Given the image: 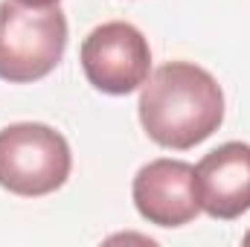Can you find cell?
<instances>
[{"label": "cell", "instance_id": "cell-1", "mask_svg": "<svg viewBox=\"0 0 250 247\" xmlns=\"http://www.w3.org/2000/svg\"><path fill=\"white\" fill-rule=\"evenodd\" d=\"M137 111L148 140L187 151L221 128L224 93L209 70L192 62H169L146 79Z\"/></svg>", "mask_w": 250, "mask_h": 247}, {"label": "cell", "instance_id": "cell-2", "mask_svg": "<svg viewBox=\"0 0 250 247\" xmlns=\"http://www.w3.org/2000/svg\"><path fill=\"white\" fill-rule=\"evenodd\" d=\"M67 47V18L59 6L0 3V79L29 84L50 76Z\"/></svg>", "mask_w": 250, "mask_h": 247}, {"label": "cell", "instance_id": "cell-3", "mask_svg": "<svg viewBox=\"0 0 250 247\" xmlns=\"http://www.w3.org/2000/svg\"><path fill=\"white\" fill-rule=\"evenodd\" d=\"M73 169L70 145L44 123H15L0 131V186L21 198L62 189Z\"/></svg>", "mask_w": 250, "mask_h": 247}, {"label": "cell", "instance_id": "cell-4", "mask_svg": "<svg viewBox=\"0 0 250 247\" xmlns=\"http://www.w3.org/2000/svg\"><path fill=\"white\" fill-rule=\"evenodd\" d=\"M82 70L87 82L108 93L125 96L146 84L151 50L146 35L125 21H108L82 41Z\"/></svg>", "mask_w": 250, "mask_h": 247}, {"label": "cell", "instance_id": "cell-5", "mask_svg": "<svg viewBox=\"0 0 250 247\" xmlns=\"http://www.w3.org/2000/svg\"><path fill=\"white\" fill-rule=\"evenodd\" d=\"M137 212L157 227H184L201 212L195 166L187 160L160 157L146 163L131 186Z\"/></svg>", "mask_w": 250, "mask_h": 247}, {"label": "cell", "instance_id": "cell-6", "mask_svg": "<svg viewBox=\"0 0 250 247\" xmlns=\"http://www.w3.org/2000/svg\"><path fill=\"white\" fill-rule=\"evenodd\" d=\"M201 212L233 221L250 209V145L224 143L195 166Z\"/></svg>", "mask_w": 250, "mask_h": 247}, {"label": "cell", "instance_id": "cell-7", "mask_svg": "<svg viewBox=\"0 0 250 247\" xmlns=\"http://www.w3.org/2000/svg\"><path fill=\"white\" fill-rule=\"evenodd\" d=\"M15 3H23V6H59V0H15Z\"/></svg>", "mask_w": 250, "mask_h": 247}, {"label": "cell", "instance_id": "cell-8", "mask_svg": "<svg viewBox=\"0 0 250 247\" xmlns=\"http://www.w3.org/2000/svg\"><path fill=\"white\" fill-rule=\"evenodd\" d=\"M245 245H250V230L245 233Z\"/></svg>", "mask_w": 250, "mask_h": 247}]
</instances>
